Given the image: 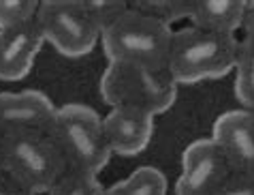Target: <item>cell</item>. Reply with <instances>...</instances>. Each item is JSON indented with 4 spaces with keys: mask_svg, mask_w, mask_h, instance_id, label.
Wrapping results in <instances>:
<instances>
[{
    "mask_svg": "<svg viewBox=\"0 0 254 195\" xmlns=\"http://www.w3.org/2000/svg\"><path fill=\"white\" fill-rule=\"evenodd\" d=\"M239 41L235 34L203 30L196 26L180 28L171 37L167 71L175 84H196L224 78L235 71Z\"/></svg>",
    "mask_w": 254,
    "mask_h": 195,
    "instance_id": "1",
    "label": "cell"
},
{
    "mask_svg": "<svg viewBox=\"0 0 254 195\" xmlns=\"http://www.w3.org/2000/svg\"><path fill=\"white\" fill-rule=\"evenodd\" d=\"M0 195H37V193H32L28 187H24L9 172L0 170Z\"/></svg>",
    "mask_w": 254,
    "mask_h": 195,
    "instance_id": "20",
    "label": "cell"
},
{
    "mask_svg": "<svg viewBox=\"0 0 254 195\" xmlns=\"http://www.w3.org/2000/svg\"><path fill=\"white\" fill-rule=\"evenodd\" d=\"M171 37V26L128 6L122 17L103 30L101 45L109 62L167 71Z\"/></svg>",
    "mask_w": 254,
    "mask_h": 195,
    "instance_id": "3",
    "label": "cell"
},
{
    "mask_svg": "<svg viewBox=\"0 0 254 195\" xmlns=\"http://www.w3.org/2000/svg\"><path fill=\"white\" fill-rule=\"evenodd\" d=\"M83 4H86V11L90 13V17L101 28V32L107 30L116 19H120L128 11V4L120 2V0L118 2H114V0H88V2H83Z\"/></svg>",
    "mask_w": 254,
    "mask_h": 195,
    "instance_id": "18",
    "label": "cell"
},
{
    "mask_svg": "<svg viewBox=\"0 0 254 195\" xmlns=\"http://www.w3.org/2000/svg\"><path fill=\"white\" fill-rule=\"evenodd\" d=\"M49 195H107V189L98 183L96 176H88V174H77L66 172Z\"/></svg>",
    "mask_w": 254,
    "mask_h": 195,
    "instance_id": "16",
    "label": "cell"
},
{
    "mask_svg": "<svg viewBox=\"0 0 254 195\" xmlns=\"http://www.w3.org/2000/svg\"><path fill=\"white\" fill-rule=\"evenodd\" d=\"M235 97L244 109L254 111V37L239 41L235 62Z\"/></svg>",
    "mask_w": 254,
    "mask_h": 195,
    "instance_id": "13",
    "label": "cell"
},
{
    "mask_svg": "<svg viewBox=\"0 0 254 195\" xmlns=\"http://www.w3.org/2000/svg\"><path fill=\"white\" fill-rule=\"evenodd\" d=\"M101 95L111 107H130L158 116L178 99V84L169 71L109 62L101 78Z\"/></svg>",
    "mask_w": 254,
    "mask_h": 195,
    "instance_id": "4",
    "label": "cell"
},
{
    "mask_svg": "<svg viewBox=\"0 0 254 195\" xmlns=\"http://www.w3.org/2000/svg\"><path fill=\"white\" fill-rule=\"evenodd\" d=\"M111 155L135 157L147 148L154 135V116L130 107H116L103 118Z\"/></svg>",
    "mask_w": 254,
    "mask_h": 195,
    "instance_id": "11",
    "label": "cell"
},
{
    "mask_svg": "<svg viewBox=\"0 0 254 195\" xmlns=\"http://www.w3.org/2000/svg\"><path fill=\"white\" fill-rule=\"evenodd\" d=\"M132 9H137L145 15H150L158 22L171 26L173 22L190 17L192 2H182V0H152V2H135Z\"/></svg>",
    "mask_w": 254,
    "mask_h": 195,
    "instance_id": "15",
    "label": "cell"
},
{
    "mask_svg": "<svg viewBox=\"0 0 254 195\" xmlns=\"http://www.w3.org/2000/svg\"><path fill=\"white\" fill-rule=\"evenodd\" d=\"M233 176V167L211 137L196 139L182 155L175 195H216Z\"/></svg>",
    "mask_w": 254,
    "mask_h": 195,
    "instance_id": "7",
    "label": "cell"
},
{
    "mask_svg": "<svg viewBox=\"0 0 254 195\" xmlns=\"http://www.w3.org/2000/svg\"><path fill=\"white\" fill-rule=\"evenodd\" d=\"M39 6L41 2L34 0H0V30L34 22Z\"/></svg>",
    "mask_w": 254,
    "mask_h": 195,
    "instance_id": "17",
    "label": "cell"
},
{
    "mask_svg": "<svg viewBox=\"0 0 254 195\" xmlns=\"http://www.w3.org/2000/svg\"><path fill=\"white\" fill-rule=\"evenodd\" d=\"M244 32L248 37H254V2H248L246 4V13H244Z\"/></svg>",
    "mask_w": 254,
    "mask_h": 195,
    "instance_id": "21",
    "label": "cell"
},
{
    "mask_svg": "<svg viewBox=\"0 0 254 195\" xmlns=\"http://www.w3.org/2000/svg\"><path fill=\"white\" fill-rule=\"evenodd\" d=\"M0 170L32 193H49L66 174V163L47 133H19L0 139Z\"/></svg>",
    "mask_w": 254,
    "mask_h": 195,
    "instance_id": "5",
    "label": "cell"
},
{
    "mask_svg": "<svg viewBox=\"0 0 254 195\" xmlns=\"http://www.w3.org/2000/svg\"><path fill=\"white\" fill-rule=\"evenodd\" d=\"M211 139L235 174H254V111L231 109L216 118Z\"/></svg>",
    "mask_w": 254,
    "mask_h": 195,
    "instance_id": "9",
    "label": "cell"
},
{
    "mask_svg": "<svg viewBox=\"0 0 254 195\" xmlns=\"http://www.w3.org/2000/svg\"><path fill=\"white\" fill-rule=\"evenodd\" d=\"M107 195H167V178L156 167H137L126 180L107 189Z\"/></svg>",
    "mask_w": 254,
    "mask_h": 195,
    "instance_id": "14",
    "label": "cell"
},
{
    "mask_svg": "<svg viewBox=\"0 0 254 195\" xmlns=\"http://www.w3.org/2000/svg\"><path fill=\"white\" fill-rule=\"evenodd\" d=\"M37 24L47 43L66 58L90 54L103 34L81 0H45L39 6Z\"/></svg>",
    "mask_w": 254,
    "mask_h": 195,
    "instance_id": "6",
    "label": "cell"
},
{
    "mask_svg": "<svg viewBox=\"0 0 254 195\" xmlns=\"http://www.w3.org/2000/svg\"><path fill=\"white\" fill-rule=\"evenodd\" d=\"M216 195H254V174H235Z\"/></svg>",
    "mask_w": 254,
    "mask_h": 195,
    "instance_id": "19",
    "label": "cell"
},
{
    "mask_svg": "<svg viewBox=\"0 0 254 195\" xmlns=\"http://www.w3.org/2000/svg\"><path fill=\"white\" fill-rule=\"evenodd\" d=\"M49 137L64 159L66 172L98 176L111 159L103 118L81 103L58 107Z\"/></svg>",
    "mask_w": 254,
    "mask_h": 195,
    "instance_id": "2",
    "label": "cell"
},
{
    "mask_svg": "<svg viewBox=\"0 0 254 195\" xmlns=\"http://www.w3.org/2000/svg\"><path fill=\"white\" fill-rule=\"evenodd\" d=\"M246 0H194L190 9V26L211 32L235 34L244 24Z\"/></svg>",
    "mask_w": 254,
    "mask_h": 195,
    "instance_id": "12",
    "label": "cell"
},
{
    "mask_svg": "<svg viewBox=\"0 0 254 195\" xmlns=\"http://www.w3.org/2000/svg\"><path fill=\"white\" fill-rule=\"evenodd\" d=\"M43 43L45 37L37 19L17 28L0 30V80L17 82L26 78Z\"/></svg>",
    "mask_w": 254,
    "mask_h": 195,
    "instance_id": "10",
    "label": "cell"
},
{
    "mask_svg": "<svg viewBox=\"0 0 254 195\" xmlns=\"http://www.w3.org/2000/svg\"><path fill=\"white\" fill-rule=\"evenodd\" d=\"M58 107L41 90L0 95V139L19 133H47Z\"/></svg>",
    "mask_w": 254,
    "mask_h": 195,
    "instance_id": "8",
    "label": "cell"
}]
</instances>
